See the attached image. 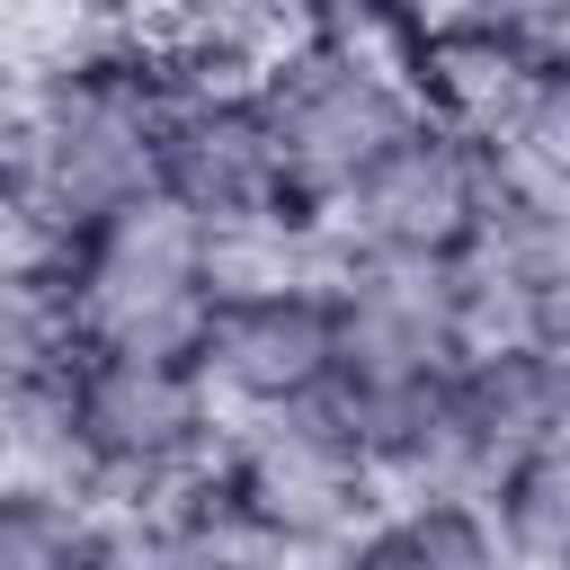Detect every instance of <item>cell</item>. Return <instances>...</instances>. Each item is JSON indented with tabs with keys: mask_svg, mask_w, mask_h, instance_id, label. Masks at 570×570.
I'll return each instance as SVG.
<instances>
[{
	"mask_svg": "<svg viewBox=\"0 0 570 570\" xmlns=\"http://www.w3.org/2000/svg\"><path fill=\"white\" fill-rule=\"evenodd\" d=\"M71 338L80 356H187L205 347L214 294H205V223L178 196H142L71 240L62 258Z\"/></svg>",
	"mask_w": 570,
	"mask_h": 570,
	"instance_id": "1",
	"label": "cell"
},
{
	"mask_svg": "<svg viewBox=\"0 0 570 570\" xmlns=\"http://www.w3.org/2000/svg\"><path fill=\"white\" fill-rule=\"evenodd\" d=\"M223 472L249 499V517L267 525V543L285 561H303V570H330L392 508L383 472L365 463V428H356L347 383L312 392L285 419H240L223 436Z\"/></svg>",
	"mask_w": 570,
	"mask_h": 570,
	"instance_id": "2",
	"label": "cell"
},
{
	"mask_svg": "<svg viewBox=\"0 0 570 570\" xmlns=\"http://www.w3.org/2000/svg\"><path fill=\"white\" fill-rule=\"evenodd\" d=\"M232 419L187 356H80L71 365V445L98 508H151L223 454Z\"/></svg>",
	"mask_w": 570,
	"mask_h": 570,
	"instance_id": "3",
	"label": "cell"
},
{
	"mask_svg": "<svg viewBox=\"0 0 570 570\" xmlns=\"http://www.w3.org/2000/svg\"><path fill=\"white\" fill-rule=\"evenodd\" d=\"M258 98H267V125H276L285 196H294L303 214H338V205L356 196V178L419 125L401 71H374V62L330 53V45H312V36H303L285 62L258 71Z\"/></svg>",
	"mask_w": 570,
	"mask_h": 570,
	"instance_id": "4",
	"label": "cell"
},
{
	"mask_svg": "<svg viewBox=\"0 0 570 570\" xmlns=\"http://www.w3.org/2000/svg\"><path fill=\"white\" fill-rule=\"evenodd\" d=\"M543 71H552V45L534 27H517L508 9H490V0H463V9L428 18L419 45H410V62H401L410 107L436 134L481 142V151H499V142L525 134V107H534Z\"/></svg>",
	"mask_w": 570,
	"mask_h": 570,
	"instance_id": "5",
	"label": "cell"
},
{
	"mask_svg": "<svg viewBox=\"0 0 570 570\" xmlns=\"http://www.w3.org/2000/svg\"><path fill=\"white\" fill-rule=\"evenodd\" d=\"M330 321H338V383L356 401L428 392L463 365V330L445 303V267L410 258H347L330 276Z\"/></svg>",
	"mask_w": 570,
	"mask_h": 570,
	"instance_id": "6",
	"label": "cell"
},
{
	"mask_svg": "<svg viewBox=\"0 0 570 570\" xmlns=\"http://www.w3.org/2000/svg\"><path fill=\"white\" fill-rule=\"evenodd\" d=\"M481 142L436 134L428 116L356 178V196L330 214L347 258H410V267H445L472 232H481Z\"/></svg>",
	"mask_w": 570,
	"mask_h": 570,
	"instance_id": "7",
	"label": "cell"
},
{
	"mask_svg": "<svg viewBox=\"0 0 570 570\" xmlns=\"http://www.w3.org/2000/svg\"><path fill=\"white\" fill-rule=\"evenodd\" d=\"M160 196H178L196 223L258 214V205H294L258 80L196 71V80L169 98V116H160Z\"/></svg>",
	"mask_w": 570,
	"mask_h": 570,
	"instance_id": "8",
	"label": "cell"
},
{
	"mask_svg": "<svg viewBox=\"0 0 570 570\" xmlns=\"http://www.w3.org/2000/svg\"><path fill=\"white\" fill-rule=\"evenodd\" d=\"M196 374L214 383L223 419H285L312 392L338 383V321H330V285L312 294H249V303H214Z\"/></svg>",
	"mask_w": 570,
	"mask_h": 570,
	"instance_id": "9",
	"label": "cell"
},
{
	"mask_svg": "<svg viewBox=\"0 0 570 570\" xmlns=\"http://www.w3.org/2000/svg\"><path fill=\"white\" fill-rule=\"evenodd\" d=\"M463 445L490 463V481L508 463H525L534 445H552L570 428V347L552 338H517V347H472L445 383Z\"/></svg>",
	"mask_w": 570,
	"mask_h": 570,
	"instance_id": "10",
	"label": "cell"
},
{
	"mask_svg": "<svg viewBox=\"0 0 570 570\" xmlns=\"http://www.w3.org/2000/svg\"><path fill=\"white\" fill-rule=\"evenodd\" d=\"M338 276V223L303 205H258L205 223V294L249 303V294H312Z\"/></svg>",
	"mask_w": 570,
	"mask_h": 570,
	"instance_id": "11",
	"label": "cell"
},
{
	"mask_svg": "<svg viewBox=\"0 0 570 570\" xmlns=\"http://www.w3.org/2000/svg\"><path fill=\"white\" fill-rule=\"evenodd\" d=\"M330 570H508V552L472 499H392Z\"/></svg>",
	"mask_w": 570,
	"mask_h": 570,
	"instance_id": "12",
	"label": "cell"
},
{
	"mask_svg": "<svg viewBox=\"0 0 570 570\" xmlns=\"http://www.w3.org/2000/svg\"><path fill=\"white\" fill-rule=\"evenodd\" d=\"M490 525H499V552L517 570H570V428L499 472Z\"/></svg>",
	"mask_w": 570,
	"mask_h": 570,
	"instance_id": "13",
	"label": "cell"
},
{
	"mask_svg": "<svg viewBox=\"0 0 570 570\" xmlns=\"http://www.w3.org/2000/svg\"><path fill=\"white\" fill-rule=\"evenodd\" d=\"M445 303H454V330H463V356L472 347H517V338H543V285L490 240L472 232L454 258H445Z\"/></svg>",
	"mask_w": 570,
	"mask_h": 570,
	"instance_id": "14",
	"label": "cell"
},
{
	"mask_svg": "<svg viewBox=\"0 0 570 570\" xmlns=\"http://www.w3.org/2000/svg\"><path fill=\"white\" fill-rule=\"evenodd\" d=\"M107 552V508L80 490L0 481V570H89Z\"/></svg>",
	"mask_w": 570,
	"mask_h": 570,
	"instance_id": "15",
	"label": "cell"
},
{
	"mask_svg": "<svg viewBox=\"0 0 570 570\" xmlns=\"http://www.w3.org/2000/svg\"><path fill=\"white\" fill-rule=\"evenodd\" d=\"M517 151H525V160H543V169L570 187V53H552V71H543V89H534V107H525Z\"/></svg>",
	"mask_w": 570,
	"mask_h": 570,
	"instance_id": "16",
	"label": "cell"
},
{
	"mask_svg": "<svg viewBox=\"0 0 570 570\" xmlns=\"http://www.w3.org/2000/svg\"><path fill=\"white\" fill-rule=\"evenodd\" d=\"M267 570H303V561H267Z\"/></svg>",
	"mask_w": 570,
	"mask_h": 570,
	"instance_id": "17",
	"label": "cell"
},
{
	"mask_svg": "<svg viewBox=\"0 0 570 570\" xmlns=\"http://www.w3.org/2000/svg\"><path fill=\"white\" fill-rule=\"evenodd\" d=\"M561 9H570V0H561Z\"/></svg>",
	"mask_w": 570,
	"mask_h": 570,
	"instance_id": "18",
	"label": "cell"
},
{
	"mask_svg": "<svg viewBox=\"0 0 570 570\" xmlns=\"http://www.w3.org/2000/svg\"><path fill=\"white\" fill-rule=\"evenodd\" d=\"M508 570H517V561H508Z\"/></svg>",
	"mask_w": 570,
	"mask_h": 570,
	"instance_id": "19",
	"label": "cell"
}]
</instances>
